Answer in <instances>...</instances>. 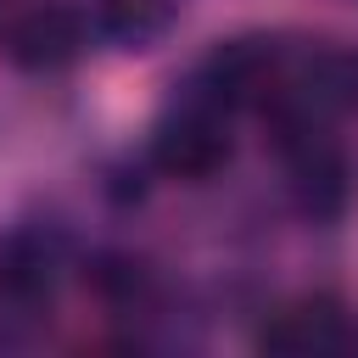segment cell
<instances>
[{"instance_id": "obj_6", "label": "cell", "mask_w": 358, "mask_h": 358, "mask_svg": "<svg viewBox=\"0 0 358 358\" xmlns=\"http://www.w3.org/2000/svg\"><path fill=\"white\" fill-rule=\"evenodd\" d=\"M257 341H263L268 352H336V347H347V319H341L336 302L313 296V302L280 308V313L263 324Z\"/></svg>"}, {"instance_id": "obj_1", "label": "cell", "mask_w": 358, "mask_h": 358, "mask_svg": "<svg viewBox=\"0 0 358 358\" xmlns=\"http://www.w3.org/2000/svg\"><path fill=\"white\" fill-rule=\"evenodd\" d=\"M268 117H274V140L291 168L296 207L308 218H336L352 196V162L336 145L330 117H308V112H268Z\"/></svg>"}, {"instance_id": "obj_2", "label": "cell", "mask_w": 358, "mask_h": 358, "mask_svg": "<svg viewBox=\"0 0 358 358\" xmlns=\"http://www.w3.org/2000/svg\"><path fill=\"white\" fill-rule=\"evenodd\" d=\"M285 73H291V50L268 34H241V39H224L201 73H196V95L224 106V112H241V106H274V95L285 90Z\"/></svg>"}, {"instance_id": "obj_7", "label": "cell", "mask_w": 358, "mask_h": 358, "mask_svg": "<svg viewBox=\"0 0 358 358\" xmlns=\"http://www.w3.org/2000/svg\"><path fill=\"white\" fill-rule=\"evenodd\" d=\"M179 17V0H101L95 6V28L106 39H117L123 50H145L151 39H162Z\"/></svg>"}, {"instance_id": "obj_4", "label": "cell", "mask_w": 358, "mask_h": 358, "mask_svg": "<svg viewBox=\"0 0 358 358\" xmlns=\"http://www.w3.org/2000/svg\"><path fill=\"white\" fill-rule=\"evenodd\" d=\"M84 45H90V22L73 6H56V0L28 6L0 28V50L22 73H62L84 56Z\"/></svg>"}, {"instance_id": "obj_3", "label": "cell", "mask_w": 358, "mask_h": 358, "mask_svg": "<svg viewBox=\"0 0 358 358\" xmlns=\"http://www.w3.org/2000/svg\"><path fill=\"white\" fill-rule=\"evenodd\" d=\"M235 157V134H229V112L201 101L196 90L157 123L151 134V168L168 173V179H185V185H201L213 173H224Z\"/></svg>"}, {"instance_id": "obj_5", "label": "cell", "mask_w": 358, "mask_h": 358, "mask_svg": "<svg viewBox=\"0 0 358 358\" xmlns=\"http://www.w3.org/2000/svg\"><path fill=\"white\" fill-rule=\"evenodd\" d=\"M62 280V241L45 229H11L0 241V302L6 308H39L50 302Z\"/></svg>"}]
</instances>
